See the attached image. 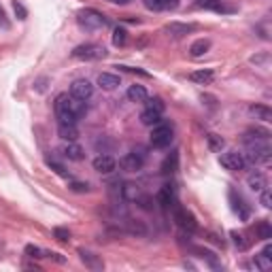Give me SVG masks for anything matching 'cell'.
<instances>
[{
    "instance_id": "cell-1",
    "label": "cell",
    "mask_w": 272,
    "mask_h": 272,
    "mask_svg": "<svg viewBox=\"0 0 272 272\" xmlns=\"http://www.w3.org/2000/svg\"><path fill=\"white\" fill-rule=\"evenodd\" d=\"M70 55H73L75 60L96 62V60L106 58V49H104L102 45H98V43H83V45H77Z\"/></svg>"
},
{
    "instance_id": "cell-2",
    "label": "cell",
    "mask_w": 272,
    "mask_h": 272,
    "mask_svg": "<svg viewBox=\"0 0 272 272\" xmlns=\"http://www.w3.org/2000/svg\"><path fill=\"white\" fill-rule=\"evenodd\" d=\"M77 21L83 30H100L106 26V17L96 9H81L77 13Z\"/></svg>"
},
{
    "instance_id": "cell-3",
    "label": "cell",
    "mask_w": 272,
    "mask_h": 272,
    "mask_svg": "<svg viewBox=\"0 0 272 272\" xmlns=\"http://www.w3.org/2000/svg\"><path fill=\"white\" fill-rule=\"evenodd\" d=\"M245 162L251 164H268L270 162V147L266 140H257V142H249L247 145V153H242Z\"/></svg>"
},
{
    "instance_id": "cell-4",
    "label": "cell",
    "mask_w": 272,
    "mask_h": 272,
    "mask_svg": "<svg viewBox=\"0 0 272 272\" xmlns=\"http://www.w3.org/2000/svg\"><path fill=\"white\" fill-rule=\"evenodd\" d=\"M55 117L62 126H77V115L68 109V94H60L55 98Z\"/></svg>"
},
{
    "instance_id": "cell-5",
    "label": "cell",
    "mask_w": 272,
    "mask_h": 272,
    "mask_svg": "<svg viewBox=\"0 0 272 272\" xmlns=\"http://www.w3.org/2000/svg\"><path fill=\"white\" fill-rule=\"evenodd\" d=\"M175 138V134H173V126H168V124H157L153 126V130H151V145L155 149H164V147H168L170 142H173Z\"/></svg>"
},
{
    "instance_id": "cell-6",
    "label": "cell",
    "mask_w": 272,
    "mask_h": 272,
    "mask_svg": "<svg viewBox=\"0 0 272 272\" xmlns=\"http://www.w3.org/2000/svg\"><path fill=\"white\" fill-rule=\"evenodd\" d=\"M145 160H147V153H145V149H134V151L130 153H126L124 157L119 160V166L128 170V173H136V170H140L142 166H145Z\"/></svg>"
},
{
    "instance_id": "cell-7",
    "label": "cell",
    "mask_w": 272,
    "mask_h": 272,
    "mask_svg": "<svg viewBox=\"0 0 272 272\" xmlns=\"http://www.w3.org/2000/svg\"><path fill=\"white\" fill-rule=\"evenodd\" d=\"M219 164L226 170H230V173H240V170H245V166H247L245 157H242V153H238V151L221 153L219 155Z\"/></svg>"
},
{
    "instance_id": "cell-8",
    "label": "cell",
    "mask_w": 272,
    "mask_h": 272,
    "mask_svg": "<svg viewBox=\"0 0 272 272\" xmlns=\"http://www.w3.org/2000/svg\"><path fill=\"white\" fill-rule=\"evenodd\" d=\"M175 221H177V226L181 227V230L189 232V234L198 230L196 217H194V215H191L187 209H183V206H175Z\"/></svg>"
},
{
    "instance_id": "cell-9",
    "label": "cell",
    "mask_w": 272,
    "mask_h": 272,
    "mask_svg": "<svg viewBox=\"0 0 272 272\" xmlns=\"http://www.w3.org/2000/svg\"><path fill=\"white\" fill-rule=\"evenodd\" d=\"M70 96H75L79 100H90L94 96V85H91V81H88V79H77V81H73V85H70Z\"/></svg>"
},
{
    "instance_id": "cell-10",
    "label": "cell",
    "mask_w": 272,
    "mask_h": 272,
    "mask_svg": "<svg viewBox=\"0 0 272 272\" xmlns=\"http://www.w3.org/2000/svg\"><path fill=\"white\" fill-rule=\"evenodd\" d=\"M115 168H117V162L113 160L111 155H106V153H100L94 160V170L100 173V175H111Z\"/></svg>"
},
{
    "instance_id": "cell-11",
    "label": "cell",
    "mask_w": 272,
    "mask_h": 272,
    "mask_svg": "<svg viewBox=\"0 0 272 272\" xmlns=\"http://www.w3.org/2000/svg\"><path fill=\"white\" fill-rule=\"evenodd\" d=\"M194 30H196L194 24H179V21H170V24L164 28V32H166L168 37H173V39H181V37H185V34H189Z\"/></svg>"
},
{
    "instance_id": "cell-12",
    "label": "cell",
    "mask_w": 272,
    "mask_h": 272,
    "mask_svg": "<svg viewBox=\"0 0 272 272\" xmlns=\"http://www.w3.org/2000/svg\"><path fill=\"white\" fill-rule=\"evenodd\" d=\"M62 155L66 157V160H70V162H81L85 157V151L77 145V140H75V142H66V145L62 147Z\"/></svg>"
},
{
    "instance_id": "cell-13",
    "label": "cell",
    "mask_w": 272,
    "mask_h": 272,
    "mask_svg": "<svg viewBox=\"0 0 272 272\" xmlns=\"http://www.w3.org/2000/svg\"><path fill=\"white\" fill-rule=\"evenodd\" d=\"M247 185L255 191V194H260V191H264V189L268 187V179L264 177L262 173H257V170H255V173H251V175L247 177Z\"/></svg>"
},
{
    "instance_id": "cell-14",
    "label": "cell",
    "mask_w": 272,
    "mask_h": 272,
    "mask_svg": "<svg viewBox=\"0 0 272 272\" xmlns=\"http://www.w3.org/2000/svg\"><path fill=\"white\" fill-rule=\"evenodd\" d=\"M157 202H160L162 209L175 206V189H173V185H164V187L157 191Z\"/></svg>"
},
{
    "instance_id": "cell-15",
    "label": "cell",
    "mask_w": 272,
    "mask_h": 272,
    "mask_svg": "<svg viewBox=\"0 0 272 272\" xmlns=\"http://www.w3.org/2000/svg\"><path fill=\"white\" fill-rule=\"evenodd\" d=\"M79 255H81V262H83L90 270H102V268H104V264H102V260H98V255L85 251V249H81V251H79Z\"/></svg>"
},
{
    "instance_id": "cell-16",
    "label": "cell",
    "mask_w": 272,
    "mask_h": 272,
    "mask_svg": "<svg viewBox=\"0 0 272 272\" xmlns=\"http://www.w3.org/2000/svg\"><path fill=\"white\" fill-rule=\"evenodd\" d=\"M119 77L117 75H111V73H102L98 77V85L102 90H106V91H111V90H115V88H119Z\"/></svg>"
},
{
    "instance_id": "cell-17",
    "label": "cell",
    "mask_w": 272,
    "mask_h": 272,
    "mask_svg": "<svg viewBox=\"0 0 272 272\" xmlns=\"http://www.w3.org/2000/svg\"><path fill=\"white\" fill-rule=\"evenodd\" d=\"M209 49H211V41L209 39H198V41L191 43L189 53L194 55V58H202L204 53H209Z\"/></svg>"
},
{
    "instance_id": "cell-18",
    "label": "cell",
    "mask_w": 272,
    "mask_h": 272,
    "mask_svg": "<svg viewBox=\"0 0 272 272\" xmlns=\"http://www.w3.org/2000/svg\"><path fill=\"white\" fill-rule=\"evenodd\" d=\"M149 98L145 85H130V90H128V100L130 102H145Z\"/></svg>"
},
{
    "instance_id": "cell-19",
    "label": "cell",
    "mask_w": 272,
    "mask_h": 272,
    "mask_svg": "<svg viewBox=\"0 0 272 272\" xmlns=\"http://www.w3.org/2000/svg\"><path fill=\"white\" fill-rule=\"evenodd\" d=\"M162 121V113H157V111H151V109H145L140 113V124L142 126H149V128H153L157 126Z\"/></svg>"
},
{
    "instance_id": "cell-20",
    "label": "cell",
    "mask_w": 272,
    "mask_h": 272,
    "mask_svg": "<svg viewBox=\"0 0 272 272\" xmlns=\"http://www.w3.org/2000/svg\"><path fill=\"white\" fill-rule=\"evenodd\" d=\"M213 70H209V68H202V70H194V73L189 75V79L194 83H198V85H209L211 81H213Z\"/></svg>"
},
{
    "instance_id": "cell-21",
    "label": "cell",
    "mask_w": 272,
    "mask_h": 272,
    "mask_svg": "<svg viewBox=\"0 0 272 272\" xmlns=\"http://www.w3.org/2000/svg\"><path fill=\"white\" fill-rule=\"evenodd\" d=\"M249 113H251L255 119H262V121H270L272 119V111L268 109L266 104H251V106H249Z\"/></svg>"
},
{
    "instance_id": "cell-22",
    "label": "cell",
    "mask_w": 272,
    "mask_h": 272,
    "mask_svg": "<svg viewBox=\"0 0 272 272\" xmlns=\"http://www.w3.org/2000/svg\"><path fill=\"white\" fill-rule=\"evenodd\" d=\"M58 136L62 140H66V142H75L79 138V130H77V126H58Z\"/></svg>"
},
{
    "instance_id": "cell-23",
    "label": "cell",
    "mask_w": 272,
    "mask_h": 272,
    "mask_svg": "<svg viewBox=\"0 0 272 272\" xmlns=\"http://www.w3.org/2000/svg\"><path fill=\"white\" fill-rule=\"evenodd\" d=\"M268 136H270V132L268 130H262V128H255V130H247L245 132V136H242V140L247 142H257V140H268Z\"/></svg>"
},
{
    "instance_id": "cell-24",
    "label": "cell",
    "mask_w": 272,
    "mask_h": 272,
    "mask_svg": "<svg viewBox=\"0 0 272 272\" xmlns=\"http://www.w3.org/2000/svg\"><path fill=\"white\" fill-rule=\"evenodd\" d=\"M121 196H124V200H138L140 198V189H138V185H134V183H126L124 187H121Z\"/></svg>"
},
{
    "instance_id": "cell-25",
    "label": "cell",
    "mask_w": 272,
    "mask_h": 272,
    "mask_svg": "<svg viewBox=\"0 0 272 272\" xmlns=\"http://www.w3.org/2000/svg\"><path fill=\"white\" fill-rule=\"evenodd\" d=\"M255 232H257V238H262V240L272 238V226L268 224V221H260L257 227H255Z\"/></svg>"
},
{
    "instance_id": "cell-26",
    "label": "cell",
    "mask_w": 272,
    "mask_h": 272,
    "mask_svg": "<svg viewBox=\"0 0 272 272\" xmlns=\"http://www.w3.org/2000/svg\"><path fill=\"white\" fill-rule=\"evenodd\" d=\"M194 6L206 11H221V0H196Z\"/></svg>"
},
{
    "instance_id": "cell-27",
    "label": "cell",
    "mask_w": 272,
    "mask_h": 272,
    "mask_svg": "<svg viewBox=\"0 0 272 272\" xmlns=\"http://www.w3.org/2000/svg\"><path fill=\"white\" fill-rule=\"evenodd\" d=\"M128 43V32L124 28H115V32H113V45L115 47H124Z\"/></svg>"
},
{
    "instance_id": "cell-28",
    "label": "cell",
    "mask_w": 272,
    "mask_h": 272,
    "mask_svg": "<svg viewBox=\"0 0 272 272\" xmlns=\"http://www.w3.org/2000/svg\"><path fill=\"white\" fill-rule=\"evenodd\" d=\"M206 140H209L211 151H221L224 145H226V140L221 138V136H217V134H209V136H206Z\"/></svg>"
},
{
    "instance_id": "cell-29",
    "label": "cell",
    "mask_w": 272,
    "mask_h": 272,
    "mask_svg": "<svg viewBox=\"0 0 272 272\" xmlns=\"http://www.w3.org/2000/svg\"><path fill=\"white\" fill-rule=\"evenodd\" d=\"M145 104H147V109L157 111V113H164V109H166V104H164L162 98H147Z\"/></svg>"
},
{
    "instance_id": "cell-30",
    "label": "cell",
    "mask_w": 272,
    "mask_h": 272,
    "mask_svg": "<svg viewBox=\"0 0 272 272\" xmlns=\"http://www.w3.org/2000/svg\"><path fill=\"white\" fill-rule=\"evenodd\" d=\"M255 266L260 268V270H270V268H272V257L264 255V253L255 255Z\"/></svg>"
},
{
    "instance_id": "cell-31",
    "label": "cell",
    "mask_w": 272,
    "mask_h": 272,
    "mask_svg": "<svg viewBox=\"0 0 272 272\" xmlns=\"http://www.w3.org/2000/svg\"><path fill=\"white\" fill-rule=\"evenodd\" d=\"M26 255L32 257V260H41V257H47V251H45V249L34 247V245H28L26 247Z\"/></svg>"
},
{
    "instance_id": "cell-32",
    "label": "cell",
    "mask_w": 272,
    "mask_h": 272,
    "mask_svg": "<svg viewBox=\"0 0 272 272\" xmlns=\"http://www.w3.org/2000/svg\"><path fill=\"white\" fill-rule=\"evenodd\" d=\"M177 162H179V155L177 153L168 155L166 162H164V166H162V170H164V173H175V170H177Z\"/></svg>"
},
{
    "instance_id": "cell-33",
    "label": "cell",
    "mask_w": 272,
    "mask_h": 272,
    "mask_svg": "<svg viewBox=\"0 0 272 272\" xmlns=\"http://www.w3.org/2000/svg\"><path fill=\"white\" fill-rule=\"evenodd\" d=\"M230 236H232V240H234V245L240 249V251H245V249H249V242L245 240V236L242 234H238V232H230Z\"/></svg>"
},
{
    "instance_id": "cell-34",
    "label": "cell",
    "mask_w": 272,
    "mask_h": 272,
    "mask_svg": "<svg viewBox=\"0 0 272 272\" xmlns=\"http://www.w3.org/2000/svg\"><path fill=\"white\" fill-rule=\"evenodd\" d=\"M142 4L147 6L149 11H164V0H142Z\"/></svg>"
},
{
    "instance_id": "cell-35",
    "label": "cell",
    "mask_w": 272,
    "mask_h": 272,
    "mask_svg": "<svg viewBox=\"0 0 272 272\" xmlns=\"http://www.w3.org/2000/svg\"><path fill=\"white\" fill-rule=\"evenodd\" d=\"M53 236L60 242H68L70 240V232L66 230V227H53Z\"/></svg>"
},
{
    "instance_id": "cell-36",
    "label": "cell",
    "mask_w": 272,
    "mask_h": 272,
    "mask_svg": "<svg viewBox=\"0 0 272 272\" xmlns=\"http://www.w3.org/2000/svg\"><path fill=\"white\" fill-rule=\"evenodd\" d=\"M260 202H262L264 209H270V206H272V196H270V189L268 187L264 189V191H260Z\"/></svg>"
},
{
    "instance_id": "cell-37",
    "label": "cell",
    "mask_w": 272,
    "mask_h": 272,
    "mask_svg": "<svg viewBox=\"0 0 272 272\" xmlns=\"http://www.w3.org/2000/svg\"><path fill=\"white\" fill-rule=\"evenodd\" d=\"M70 189H73L75 194H85V191H90V185H88V183H79V181H75V183H70Z\"/></svg>"
},
{
    "instance_id": "cell-38",
    "label": "cell",
    "mask_w": 272,
    "mask_h": 272,
    "mask_svg": "<svg viewBox=\"0 0 272 272\" xmlns=\"http://www.w3.org/2000/svg\"><path fill=\"white\" fill-rule=\"evenodd\" d=\"M13 11H15V15L19 19H26L28 17V11H26V6L21 4V2H13Z\"/></svg>"
},
{
    "instance_id": "cell-39",
    "label": "cell",
    "mask_w": 272,
    "mask_h": 272,
    "mask_svg": "<svg viewBox=\"0 0 272 272\" xmlns=\"http://www.w3.org/2000/svg\"><path fill=\"white\" fill-rule=\"evenodd\" d=\"M47 166H49V168H53V170H55V173H58V175L66 177V170H64V166H62V164L53 162V160H47Z\"/></svg>"
},
{
    "instance_id": "cell-40",
    "label": "cell",
    "mask_w": 272,
    "mask_h": 272,
    "mask_svg": "<svg viewBox=\"0 0 272 272\" xmlns=\"http://www.w3.org/2000/svg\"><path fill=\"white\" fill-rule=\"evenodd\" d=\"M179 0H164V11H177Z\"/></svg>"
},
{
    "instance_id": "cell-41",
    "label": "cell",
    "mask_w": 272,
    "mask_h": 272,
    "mask_svg": "<svg viewBox=\"0 0 272 272\" xmlns=\"http://www.w3.org/2000/svg\"><path fill=\"white\" fill-rule=\"evenodd\" d=\"M121 70H128V73H136V75H140V77H149V73H145V70H140V68H130V66H119Z\"/></svg>"
},
{
    "instance_id": "cell-42",
    "label": "cell",
    "mask_w": 272,
    "mask_h": 272,
    "mask_svg": "<svg viewBox=\"0 0 272 272\" xmlns=\"http://www.w3.org/2000/svg\"><path fill=\"white\" fill-rule=\"evenodd\" d=\"M253 64H264V62H268V53H262V55H253L251 58Z\"/></svg>"
},
{
    "instance_id": "cell-43",
    "label": "cell",
    "mask_w": 272,
    "mask_h": 272,
    "mask_svg": "<svg viewBox=\"0 0 272 272\" xmlns=\"http://www.w3.org/2000/svg\"><path fill=\"white\" fill-rule=\"evenodd\" d=\"M109 2H113V4H121V6H124V4H130L132 0H109Z\"/></svg>"
},
{
    "instance_id": "cell-44",
    "label": "cell",
    "mask_w": 272,
    "mask_h": 272,
    "mask_svg": "<svg viewBox=\"0 0 272 272\" xmlns=\"http://www.w3.org/2000/svg\"><path fill=\"white\" fill-rule=\"evenodd\" d=\"M0 24H2L4 28H9V21L4 19V13H2V9H0Z\"/></svg>"
},
{
    "instance_id": "cell-45",
    "label": "cell",
    "mask_w": 272,
    "mask_h": 272,
    "mask_svg": "<svg viewBox=\"0 0 272 272\" xmlns=\"http://www.w3.org/2000/svg\"><path fill=\"white\" fill-rule=\"evenodd\" d=\"M264 255H268V257H272V245H266L264 247V251H262Z\"/></svg>"
}]
</instances>
